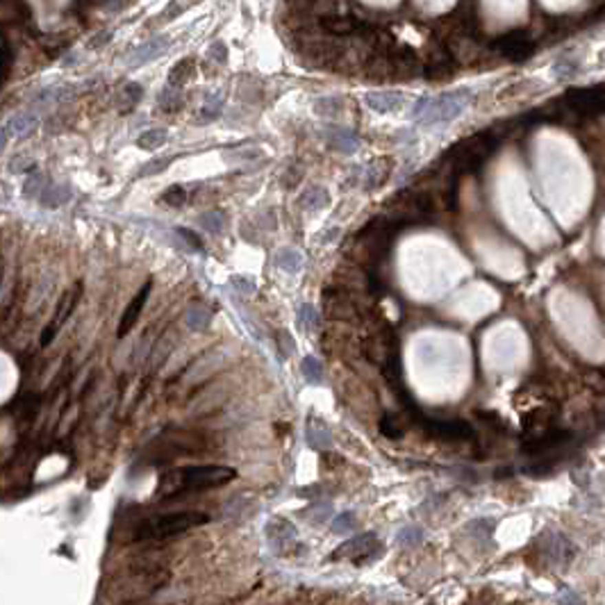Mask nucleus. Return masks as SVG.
Returning <instances> with one entry per match:
<instances>
[{
    "mask_svg": "<svg viewBox=\"0 0 605 605\" xmlns=\"http://www.w3.org/2000/svg\"><path fill=\"white\" fill-rule=\"evenodd\" d=\"M237 471L221 465H198V467H180L173 471H167L160 478L158 496H176L187 491H205L212 487H223L230 480H235Z\"/></svg>",
    "mask_w": 605,
    "mask_h": 605,
    "instance_id": "f257e3e1",
    "label": "nucleus"
},
{
    "mask_svg": "<svg viewBox=\"0 0 605 605\" xmlns=\"http://www.w3.org/2000/svg\"><path fill=\"white\" fill-rule=\"evenodd\" d=\"M471 92L469 89H458V92L442 94L437 98H423L419 100V107L414 109V118L419 123L432 125V123H448L458 118L467 105L471 103Z\"/></svg>",
    "mask_w": 605,
    "mask_h": 605,
    "instance_id": "f03ea898",
    "label": "nucleus"
},
{
    "mask_svg": "<svg viewBox=\"0 0 605 605\" xmlns=\"http://www.w3.org/2000/svg\"><path fill=\"white\" fill-rule=\"evenodd\" d=\"M210 517L205 512L196 510H184V512H169V514H158L153 519H146L144 524L137 528V537L144 540H160V537H171L178 533H187L191 528L205 526Z\"/></svg>",
    "mask_w": 605,
    "mask_h": 605,
    "instance_id": "7ed1b4c3",
    "label": "nucleus"
},
{
    "mask_svg": "<svg viewBox=\"0 0 605 605\" xmlns=\"http://www.w3.org/2000/svg\"><path fill=\"white\" fill-rule=\"evenodd\" d=\"M80 294H82V285H76V289L66 291V294L62 296V301L57 303V310H55L53 321H50V323H48L46 328H43L41 346H48V343L55 339L57 330L64 326V321L73 315V310H76V305H78V301H80Z\"/></svg>",
    "mask_w": 605,
    "mask_h": 605,
    "instance_id": "20e7f679",
    "label": "nucleus"
},
{
    "mask_svg": "<svg viewBox=\"0 0 605 605\" xmlns=\"http://www.w3.org/2000/svg\"><path fill=\"white\" fill-rule=\"evenodd\" d=\"M171 46V39L169 36H155V39L146 41L144 46H139L137 50L132 53V57L128 59V66H132V69H139V66H144L148 62H153V59L162 57L164 53H167V48Z\"/></svg>",
    "mask_w": 605,
    "mask_h": 605,
    "instance_id": "39448f33",
    "label": "nucleus"
},
{
    "mask_svg": "<svg viewBox=\"0 0 605 605\" xmlns=\"http://www.w3.org/2000/svg\"><path fill=\"white\" fill-rule=\"evenodd\" d=\"M151 287H153V282L148 280L146 285L137 291V296L132 298L128 308H125L123 317H121V323H118V330H116L118 337H125V335H128V332L132 330V326L137 323V319H139V315H141V310H144V305H146V301H148V294H151Z\"/></svg>",
    "mask_w": 605,
    "mask_h": 605,
    "instance_id": "423d86ee",
    "label": "nucleus"
},
{
    "mask_svg": "<svg viewBox=\"0 0 605 605\" xmlns=\"http://www.w3.org/2000/svg\"><path fill=\"white\" fill-rule=\"evenodd\" d=\"M321 28H323L328 34L348 36V34L360 32L362 23L355 17H350V14H335L332 12V14H323V17H321Z\"/></svg>",
    "mask_w": 605,
    "mask_h": 605,
    "instance_id": "0eeeda50",
    "label": "nucleus"
},
{
    "mask_svg": "<svg viewBox=\"0 0 605 605\" xmlns=\"http://www.w3.org/2000/svg\"><path fill=\"white\" fill-rule=\"evenodd\" d=\"M36 116L32 114H14L12 118H7L3 125V146L10 144L12 139H25L28 134H32L36 130Z\"/></svg>",
    "mask_w": 605,
    "mask_h": 605,
    "instance_id": "6e6552de",
    "label": "nucleus"
},
{
    "mask_svg": "<svg viewBox=\"0 0 605 605\" xmlns=\"http://www.w3.org/2000/svg\"><path fill=\"white\" fill-rule=\"evenodd\" d=\"M364 103H367V107H371L373 112L387 114V112L401 109L403 103H405V96L399 92H371L364 96Z\"/></svg>",
    "mask_w": 605,
    "mask_h": 605,
    "instance_id": "1a4fd4ad",
    "label": "nucleus"
},
{
    "mask_svg": "<svg viewBox=\"0 0 605 605\" xmlns=\"http://www.w3.org/2000/svg\"><path fill=\"white\" fill-rule=\"evenodd\" d=\"M390 64H392L394 76L407 78L412 76V71L416 69V53L407 46H396L390 53Z\"/></svg>",
    "mask_w": 605,
    "mask_h": 605,
    "instance_id": "9d476101",
    "label": "nucleus"
},
{
    "mask_svg": "<svg viewBox=\"0 0 605 605\" xmlns=\"http://www.w3.org/2000/svg\"><path fill=\"white\" fill-rule=\"evenodd\" d=\"M326 137H328V141H330V146L335 148V151H339L343 155L355 153L357 146H360V137L348 128H328Z\"/></svg>",
    "mask_w": 605,
    "mask_h": 605,
    "instance_id": "9b49d317",
    "label": "nucleus"
},
{
    "mask_svg": "<svg viewBox=\"0 0 605 605\" xmlns=\"http://www.w3.org/2000/svg\"><path fill=\"white\" fill-rule=\"evenodd\" d=\"M193 71H196V62H193L191 57L180 59L178 64H173V69H171V73H169V85L171 87H182L184 82L193 76Z\"/></svg>",
    "mask_w": 605,
    "mask_h": 605,
    "instance_id": "f8f14e48",
    "label": "nucleus"
},
{
    "mask_svg": "<svg viewBox=\"0 0 605 605\" xmlns=\"http://www.w3.org/2000/svg\"><path fill=\"white\" fill-rule=\"evenodd\" d=\"M301 205H303V210H308V212L323 210V207L328 205V191L323 189V187H310V189L303 193Z\"/></svg>",
    "mask_w": 605,
    "mask_h": 605,
    "instance_id": "ddd939ff",
    "label": "nucleus"
},
{
    "mask_svg": "<svg viewBox=\"0 0 605 605\" xmlns=\"http://www.w3.org/2000/svg\"><path fill=\"white\" fill-rule=\"evenodd\" d=\"M69 198H71V189H69V187H66V184H53V187H48V189L41 193V205L50 210V207L64 205Z\"/></svg>",
    "mask_w": 605,
    "mask_h": 605,
    "instance_id": "4468645a",
    "label": "nucleus"
},
{
    "mask_svg": "<svg viewBox=\"0 0 605 605\" xmlns=\"http://www.w3.org/2000/svg\"><path fill=\"white\" fill-rule=\"evenodd\" d=\"M392 173V160H376L371 164V169H369V173H367V189H373V187H380L385 180H387V176Z\"/></svg>",
    "mask_w": 605,
    "mask_h": 605,
    "instance_id": "2eb2a0df",
    "label": "nucleus"
},
{
    "mask_svg": "<svg viewBox=\"0 0 605 605\" xmlns=\"http://www.w3.org/2000/svg\"><path fill=\"white\" fill-rule=\"evenodd\" d=\"M169 139V132L167 130H148L139 137V148L141 151H158L160 146H164V141Z\"/></svg>",
    "mask_w": 605,
    "mask_h": 605,
    "instance_id": "dca6fc26",
    "label": "nucleus"
},
{
    "mask_svg": "<svg viewBox=\"0 0 605 605\" xmlns=\"http://www.w3.org/2000/svg\"><path fill=\"white\" fill-rule=\"evenodd\" d=\"M141 94H144V89H141L139 85H134V82H132V85H125L121 89V96H118V105H121V109L130 112L139 103Z\"/></svg>",
    "mask_w": 605,
    "mask_h": 605,
    "instance_id": "f3484780",
    "label": "nucleus"
},
{
    "mask_svg": "<svg viewBox=\"0 0 605 605\" xmlns=\"http://www.w3.org/2000/svg\"><path fill=\"white\" fill-rule=\"evenodd\" d=\"M182 105H184V100H182V96L176 92V89H167V92L160 96V109L167 112V114L182 109Z\"/></svg>",
    "mask_w": 605,
    "mask_h": 605,
    "instance_id": "a211bd4d",
    "label": "nucleus"
},
{
    "mask_svg": "<svg viewBox=\"0 0 605 605\" xmlns=\"http://www.w3.org/2000/svg\"><path fill=\"white\" fill-rule=\"evenodd\" d=\"M198 223H200V228H205L207 233H212V235H219V233H223V228H226V219H223L221 214H216V212L203 214Z\"/></svg>",
    "mask_w": 605,
    "mask_h": 605,
    "instance_id": "6ab92c4d",
    "label": "nucleus"
},
{
    "mask_svg": "<svg viewBox=\"0 0 605 605\" xmlns=\"http://www.w3.org/2000/svg\"><path fill=\"white\" fill-rule=\"evenodd\" d=\"M43 187H46V176H43V173H30V178L25 180V187H23V193H25V196H30V198L41 196V193L46 191Z\"/></svg>",
    "mask_w": 605,
    "mask_h": 605,
    "instance_id": "aec40b11",
    "label": "nucleus"
},
{
    "mask_svg": "<svg viewBox=\"0 0 605 605\" xmlns=\"http://www.w3.org/2000/svg\"><path fill=\"white\" fill-rule=\"evenodd\" d=\"M162 200L167 205H171V207H180V205H184V200H187V191L182 189L180 184H171L169 189L162 193Z\"/></svg>",
    "mask_w": 605,
    "mask_h": 605,
    "instance_id": "412c9836",
    "label": "nucleus"
},
{
    "mask_svg": "<svg viewBox=\"0 0 605 605\" xmlns=\"http://www.w3.org/2000/svg\"><path fill=\"white\" fill-rule=\"evenodd\" d=\"M171 164V158H162V160H153L144 164V167L139 169V178H148V176H158L162 173V171H167Z\"/></svg>",
    "mask_w": 605,
    "mask_h": 605,
    "instance_id": "4be33fe9",
    "label": "nucleus"
},
{
    "mask_svg": "<svg viewBox=\"0 0 605 605\" xmlns=\"http://www.w3.org/2000/svg\"><path fill=\"white\" fill-rule=\"evenodd\" d=\"M221 105H223V98H207V103L203 105V112H200V121H214L216 116L221 114Z\"/></svg>",
    "mask_w": 605,
    "mask_h": 605,
    "instance_id": "5701e85b",
    "label": "nucleus"
},
{
    "mask_svg": "<svg viewBox=\"0 0 605 605\" xmlns=\"http://www.w3.org/2000/svg\"><path fill=\"white\" fill-rule=\"evenodd\" d=\"M341 107H343V103L339 98H321V100H317V112H319V114H328V116L339 114Z\"/></svg>",
    "mask_w": 605,
    "mask_h": 605,
    "instance_id": "b1692460",
    "label": "nucleus"
},
{
    "mask_svg": "<svg viewBox=\"0 0 605 605\" xmlns=\"http://www.w3.org/2000/svg\"><path fill=\"white\" fill-rule=\"evenodd\" d=\"M278 262L285 268H289V271H296V268L301 266V257H298V253H294V251H282Z\"/></svg>",
    "mask_w": 605,
    "mask_h": 605,
    "instance_id": "393cba45",
    "label": "nucleus"
},
{
    "mask_svg": "<svg viewBox=\"0 0 605 605\" xmlns=\"http://www.w3.org/2000/svg\"><path fill=\"white\" fill-rule=\"evenodd\" d=\"M207 55H210V59H214L216 64H226L228 62V48L223 46L221 41L212 43L210 50H207Z\"/></svg>",
    "mask_w": 605,
    "mask_h": 605,
    "instance_id": "a878e982",
    "label": "nucleus"
},
{
    "mask_svg": "<svg viewBox=\"0 0 605 605\" xmlns=\"http://www.w3.org/2000/svg\"><path fill=\"white\" fill-rule=\"evenodd\" d=\"M176 235L180 237V239H184L187 244H189V248H193V251H198V248H203V244H200V239L191 233V230H187V228H180V230H176Z\"/></svg>",
    "mask_w": 605,
    "mask_h": 605,
    "instance_id": "bb28decb",
    "label": "nucleus"
},
{
    "mask_svg": "<svg viewBox=\"0 0 605 605\" xmlns=\"http://www.w3.org/2000/svg\"><path fill=\"white\" fill-rule=\"evenodd\" d=\"M10 62H12V48H10V41L3 39V78L10 76Z\"/></svg>",
    "mask_w": 605,
    "mask_h": 605,
    "instance_id": "cd10ccee",
    "label": "nucleus"
},
{
    "mask_svg": "<svg viewBox=\"0 0 605 605\" xmlns=\"http://www.w3.org/2000/svg\"><path fill=\"white\" fill-rule=\"evenodd\" d=\"M176 12H182V7H180V3H178V0H173V3H171V5L167 7V12H164V21L176 19V17H173Z\"/></svg>",
    "mask_w": 605,
    "mask_h": 605,
    "instance_id": "c85d7f7f",
    "label": "nucleus"
},
{
    "mask_svg": "<svg viewBox=\"0 0 605 605\" xmlns=\"http://www.w3.org/2000/svg\"><path fill=\"white\" fill-rule=\"evenodd\" d=\"M109 39H112V30H107V32H100V36H98V39H94L92 43H89V46H92V48H96V46H100L103 41H109Z\"/></svg>",
    "mask_w": 605,
    "mask_h": 605,
    "instance_id": "c756f323",
    "label": "nucleus"
}]
</instances>
